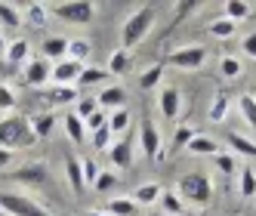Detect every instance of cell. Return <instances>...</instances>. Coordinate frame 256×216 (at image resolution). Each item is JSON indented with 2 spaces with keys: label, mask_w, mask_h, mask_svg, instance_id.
Wrapping results in <instances>:
<instances>
[{
  "label": "cell",
  "mask_w": 256,
  "mask_h": 216,
  "mask_svg": "<svg viewBox=\"0 0 256 216\" xmlns=\"http://www.w3.org/2000/svg\"><path fill=\"white\" fill-rule=\"evenodd\" d=\"M34 142H38V139H34V133H31L28 118L10 114V118L0 120V148H6V152H12V148H31Z\"/></svg>",
  "instance_id": "obj_1"
},
{
  "label": "cell",
  "mask_w": 256,
  "mask_h": 216,
  "mask_svg": "<svg viewBox=\"0 0 256 216\" xmlns=\"http://www.w3.org/2000/svg\"><path fill=\"white\" fill-rule=\"evenodd\" d=\"M154 25V6H139L130 19L124 22V31H120V50L130 52L133 46H139L145 40V34L152 31Z\"/></svg>",
  "instance_id": "obj_2"
},
{
  "label": "cell",
  "mask_w": 256,
  "mask_h": 216,
  "mask_svg": "<svg viewBox=\"0 0 256 216\" xmlns=\"http://www.w3.org/2000/svg\"><path fill=\"white\" fill-rule=\"evenodd\" d=\"M176 194L182 198V201H192L198 207H204V204H210V198H213V182H210L207 173L194 170V173H186V176L179 179Z\"/></svg>",
  "instance_id": "obj_3"
},
{
  "label": "cell",
  "mask_w": 256,
  "mask_h": 216,
  "mask_svg": "<svg viewBox=\"0 0 256 216\" xmlns=\"http://www.w3.org/2000/svg\"><path fill=\"white\" fill-rule=\"evenodd\" d=\"M0 210L6 216H52L46 207H40L34 198L22 192H0Z\"/></svg>",
  "instance_id": "obj_4"
},
{
  "label": "cell",
  "mask_w": 256,
  "mask_h": 216,
  "mask_svg": "<svg viewBox=\"0 0 256 216\" xmlns=\"http://www.w3.org/2000/svg\"><path fill=\"white\" fill-rule=\"evenodd\" d=\"M52 12L68 25H90L93 16H96V6L90 4V0H68V4H56Z\"/></svg>",
  "instance_id": "obj_5"
},
{
  "label": "cell",
  "mask_w": 256,
  "mask_h": 216,
  "mask_svg": "<svg viewBox=\"0 0 256 216\" xmlns=\"http://www.w3.org/2000/svg\"><path fill=\"white\" fill-rule=\"evenodd\" d=\"M207 62V50L200 46V44H188V46H179L173 50L170 56H167V65L173 68H182V71H194Z\"/></svg>",
  "instance_id": "obj_6"
},
{
  "label": "cell",
  "mask_w": 256,
  "mask_h": 216,
  "mask_svg": "<svg viewBox=\"0 0 256 216\" xmlns=\"http://www.w3.org/2000/svg\"><path fill=\"white\" fill-rule=\"evenodd\" d=\"M80 71H84L80 62H74V59H62V62H56V68L50 71V78L56 80V86H71V84H78Z\"/></svg>",
  "instance_id": "obj_7"
},
{
  "label": "cell",
  "mask_w": 256,
  "mask_h": 216,
  "mask_svg": "<svg viewBox=\"0 0 256 216\" xmlns=\"http://www.w3.org/2000/svg\"><path fill=\"white\" fill-rule=\"evenodd\" d=\"M158 108H160V114L167 120H176L179 112H182V93L176 86H164L160 96H158Z\"/></svg>",
  "instance_id": "obj_8"
},
{
  "label": "cell",
  "mask_w": 256,
  "mask_h": 216,
  "mask_svg": "<svg viewBox=\"0 0 256 216\" xmlns=\"http://www.w3.org/2000/svg\"><path fill=\"white\" fill-rule=\"evenodd\" d=\"M139 142H142V154L145 158H158L160 154V133L152 120H142V133H139Z\"/></svg>",
  "instance_id": "obj_9"
},
{
  "label": "cell",
  "mask_w": 256,
  "mask_h": 216,
  "mask_svg": "<svg viewBox=\"0 0 256 216\" xmlns=\"http://www.w3.org/2000/svg\"><path fill=\"white\" fill-rule=\"evenodd\" d=\"M108 160L118 167V170H126L133 164V146H130V139H120V142H114L112 148H108Z\"/></svg>",
  "instance_id": "obj_10"
},
{
  "label": "cell",
  "mask_w": 256,
  "mask_h": 216,
  "mask_svg": "<svg viewBox=\"0 0 256 216\" xmlns=\"http://www.w3.org/2000/svg\"><path fill=\"white\" fill-rule=\"evenodd\" d=\"M25 80H28V86H44L50 80V65H46V59H31L28 68H25Z\"/></svg>",
  "instance_id": "obj_11"
},
{
  "label": "cell",
  "mask_w": 256,
  "mask_h": 216,
  "mask_svg": "<svg viewBox=\"0 0 256 216\" xmlns=\"http://www.w3.org/2000/svg\"><path fill=\"white\" fill-rule=\"evenodd\" d=\"M124 99H126V90H124V86H105L102 93L96 96L99 108H112V112L124 108Z\"/></svg>",
  "instance_id": "obj_12"
},
{
  "label": "cell",
  "mask_w": 256,
  "mask_h": 216,
  "mask_svg": "<svg viewBox=\"0 0 256 216\" xmlns=\"http://www.w3.org/2000/svg\"><path fill=\"white\" fill-rule=\"evenodd\" d=\"M28 124H31V133H34V139H46V136L52 133V127H56V114H52V112L34 114V118H28Z\"/></svg>",
  "instance_id": "obj_13"
},
{
  "label": "cell",
  "mask_w": 256,
  "mask_h": 216,
  "mask_svg": "<svg viewBox=\"0 0 256 216\" xmlns=\"http://www.w3.org/2000/svg\"><path fill=\"white\" fill-rule=\"evenodd\" d=\"M19 182H31V186H46V164H28L19 173H12Z\"/></svg>",
  "instance_id": "obj_14"
},
{
  "label": "cell",
  "mask_w": 256,
  "mask_h": 216,
  "mask_svg": "<svg viewBox=\"0 0 256 216\" xmlns=\"http://www.w3.org/2000/svg\"><path fill=\"white\" fill-rule=\"evenodd\" d=\"M65 173H68V186L74 194H80L86 186H84V167H80V160L78 158H65Z\"/></svg>",
  "instance_id": "obj_15"
},
{
  "label": "cell",
  "mask_w": 256,
  "mask_h": 216,
  "mask_svg": "<svg viewBox=\"0 0 256 216\" xmlns=\"http://www.w3.org/2000/svg\"><path fill=\"white\" fill-rule=\"evenodd\" d=\"M46 16H50L46 6H40V4H28V6L22 10V25L40 28V25H46Z\"/></svg>",
  "instance_id": "obj_16"
},
{
  "label": "cell",
  "mask_w": 256,
  "mask_h": 216,
  "mask_svg": "<svg viewBox=\"0 0 256 216\" xmlns=\"http://www.w3.org/2000/svg\"><path fill=\"white\" fill-rule=\"evenodd\" d=\"M158 201H160V213H167V216H179L182 210H186V201H182L176 192H170V188H167V192H160Z\"/></svg>",
  "instance_id": "obj_17"
},
{
  "label": "cell",
  "mask_w": 256,
  "mask_h": 216,
  "mask_svg": "<svg viewBox=\"0 0 256 216\" xmlns=\"http://www.w3.org/2000/svg\"><path fill=\"white\" fill-rule=\"evenodd\" d=\"M136 204H133V198H112V201L105 204V213L108 216H136Z\"/></svg>",
  "instance_id": "obj_18"
},
{
  "label": "cell",
  "mask_w": 256,
  "mask_h": 216,
  "mask_svg": "<svg viewBox=\"0 0 256 216\" xmlns=\"http://www.w3.org/2000/svg\"><path fill=\"white\" fill-rule=\"evenodd\" d=\"M160 192H164V188H160L158 182H145V186H139L130 198H133V204H136V207H139V204H154L158 198H160Z\"/></svg>",
  "instance_id": "obj_19"
},
{
  "label": "cell",
  "mask_w": 256,
  "mask_h": 216,
  "mask_svg": "<svg viewBox=\"0 0 256 216\" xmlns=\"http://www.w3.org/2000/svg\"><path fill=\"white\" fill-rule=\"evenodd\" d=\"M186 152H192V154H207V158H213V154H219V146L210 139V136H194L188 146H186Z\"/></svg>",
  "instance_id": "obj_20"
},
{
  "label": "cell",
  "mask_w": 256,
  "mask_h": 216,
  "mask_svg": "<svg viewBox=\"0 0 256 216\" xmlns=\"http://www.w3.org/2000/svg\"><path fill=\"white\" fill-rule=\"evenodd\" d=\"M40 50H44V59H59L62 62L65 52H68V40L65 38H46Z\"/></svg>",
  "instance_id": "obj_21"
},
{
  "label": "cell",
  "mask_w": 256,
  "mask_h": 216,
  "mask_svg": "<svg viewBox=\"0 0 256 216\" xmlns=\"http://www.w3.org/2000/svg\"><path fill=\"white\" fill-rule=\"evenodd\" d=\"M62 127H65V133H68V139L74 142V146H80L84 142V136H86V130H84V120L78 118V114H65V120H62Z\"/></svg>",
  "instance_id": "obj_22"
},
{
  "label": "cell",
  "mask_w": 256,
  "mask_h": 216,
  "mask_svg": "<svg viewBox=\"0 0 256 216\" xmlns=\"http://www.w3.org/2000/svg\"><path fill=\"white\" fill-rule=\"evenodd\" d=\"M28 56H31V44H28V40H12V44H6V59H10L12 65L28 62Z\"/></svg>",
  "instance_id": "obj_23"
},
{
  "label": "cell",
  "mask_w": 256,
  "mask_h": 216,
  "mask_svg": "<svg viewBox=\"0 0 256 216\" xmlns=\"http://www.w3.org/2000/svg\"><path fill=\"white\" fill-rule=\"evenodd\" d=\"M250 12H253V10H250L247 0H228V4H226V19L234 22V25H238V22H244Z\"/></svg>",
  "instance_id": "obj_24"
},
{
  "label": "cell",
  "mask_w": 256,
  "mask_h": 216,
  "mask_svg": "<svg viewBox=\"0 0 256 216\" xmlns=\"http://www.w3.org/2000/svg\"><path fill=\"white\" fill-rule=\"evenodd\" d=\"M238 194H241V198H253V194H256V170L241 167V179H238Z\"/></svg>",
  "instance_id": "obj_25"
},
{
  "label": "cell",
  "mask_w": 256,
  "mask_h": 216,
  "mask_svg": "<svg viewBox=\"0 0 256 216\" xmlns=\"http://www.w3.org/2000/svg\"><path fill=\"white\" fill-rule=\"evenodd\" d=\"M228 105H232V99L226 93H216V99L210 105V124H222L226 114H228Z\"/></svg>",
  "instance_id": "obj_26"
},
{
  "label": "cell",
  "mask_w": 256,
  "mask_h": 216,
  "mask_svg": "<svg viewBox=\"0 0 256 216\" xmlns=\"http://www.w3.org/2000/svg\"><path fill=\"white\" fill-rule=\"evenodd\" d=\"M0 25L4 28H19L22 25V10L12 4H0Z\"/></svg>",
  "instance_id": "obj_27"
},
{
  "label": "cell",
  "mask_w": 256,
  "mask_h": 216,
  "mask_svg": "<svg viewBox=\"0 0 256 216\" xmlns=\"http://www.w3.org/2000/svg\"><path fill=\"white\" fill-rule=\"evenodd\" d=\"M108 133H126L130 130V112H126V108H118V112L108 118Z\"/></svg>",
  "instance_id": "obj_28"
},
{
  "label": "cell",
  "mask_w": 256,
  "mask_h": 216,
  "mask_svg": "<svg viewBox=\"0 0 256 216\" xmlns=\"http://www.w3.org/2000/svg\"><path fill=\"white\" fill-rule=\"evenodd\" d=\"M228 146H232L238 154H244V158H256V142L244 139L241 133H228Z\"/></svg>",
  "instance_id": "obj_29"
},
{
  "label": "cell",
  "mask_w": 256,
  "mask_h": 216,
  "mask_svg": "<svg viewBox=\"0 0 256 216\" xmlns=\"http://www.w3.org/2000/svg\"><path fill=\"white\" fill-rule=\"evenodd\" d=\"M102 80H108V71L93 65V68H84V71H80L78 86H96V84H102Z\"/></svg>",
  "instance_id": "obj_30"
},
{
  "label": "cell",
  "mask_w": 256,
  "mask_h": 216,
  "mask_svg": "<svg viewBox=\"0 0 256 216\" xmlns=\"http://www.w3.org/2000/svg\"><path fill=\"white\" fill-rule=\"evenodd\" d=\"M160 78H164V65H152V68H145L142 74H139V86L142 90H152V86L160 84Z\"/></svg>",
  "instance_id": "obj_31"
},
{
  "label": "cell",
  "mask_w": 256,
  "mask_h": 216,
  "mask_svg": "<svg viewBox=\"0 0 256 216\" xmlns=\"http://www.w3.org/2000/svg\"><path fill=\"white\" fill-rule=\"evenodd\" d=\"M78 90L74 86H52L50 90V102H56V105H65V102H78Z\"/></svg>",
  "instance_id": "obj_32"
},
{
  "label": "cell",
  "mask_w": 256,
  "mask_h": 216,
  "mask_svg": "<svg viewBox=\"0 0 256 216\" xmlns=\"http://www.w3.org/2000/svg\"><path fill=\"white\" fill-rule=\"evenodd\" d=\"M234 22H228V19H213L210 25H207V31L213 34V38H219V40H226V38H232V34H234Z\"/></svg>",
  "instance_id": "obj_33"
},
{
  "label": "cell",
  "mask_w": 256,
  "mask_h": 216,
  "mask_svg": "<svg viewBox=\"0 0 256 216\" xmlns=\"http://www.w3.org/2000/svg\"><path fill=\"white\" fill-rule=\"evenodd\" d=\"M126 65H130V52H124V50H118L114 52V56L112 59H108V78H112V74H124V71H126Z\"/></svg>",
  "instance_id": "obj_34"
},
{
  "label": "cell",
  "mask_w": 256,
  "mask_h": 216,
  "mask_svg": "<svg viewBox=\"0 0 256 216\" xmlns=\"http://www.w3.org/2000/svg\"><path fill=\"white\" fill-rule=\"evenodd\" d=\"M241 114H244V120L250 124V130L256 133V96H250V93L241 96Z\"/></svg>",
  "instance_id": "obj_35"
},
{
  "label": "cell",
  "mask_w": 256,
  "mask_h": 216,
  "mask_svg": "<svg viewBox=\"0 0 256 216\" xmlns=\"http://www.w3.org/2000/svg\"><path fill=\"white\" fill-rule=\"evenodd\" d=\"M219 74L222 78H241L244 74V68H241V59H234V56H226L222 62H219Z\"/></svg>",
  "instance_id": "obj_36"
},
{
  "label": "cell",
  "mask_w": 256,
  "mask_h": 216,
  "mask_svg": "<svg viewBox=\"0 0 256 216\" xmlns=\"http://www.w3.org/2000/svg\"><path fill=\"white\" fill-rule=\"evenodd\" d=\"M90 56V40L78 38V40H68V59H74V62H84Z\"/></svg>",
  "instance_id": "obj_37"
},
{
  "label": "cell",
  "mask_w": 256,
  "mask_h": 216,
  "mask_svg": "<svg viewBox=\"0 0 256 216\" xmlns=\"http://www.w3.org/2000/svg\"><path fill=\"white\" fill-rule=\"evenodd\" d=\"M194 136H198V133L192 130V124H179V130L173 133V148H176V152H179V148H186Z\"/></svg>",
  "instance_id": "obj_38"
},
{
  "label": "cell",
  "mask_w": 256,
  "mask_h": 216,
  "mask_svg": "<svg viewBox=\"0 0 256 216\" xmlns=\"http://www.w3.org/2000/svg\"><path fill=\"white\" fill-rule=\"evenodd\" d=\"M80 167H84V186H96V179H99V164L93 158H86V160H80Z\"/></svg>",
  "instance_id": "obj_39"
},
{
  "label": "cell",
  "mask_w": 256,
  "mask_h": 216,
  "mask_svg": "<svg viewBox=\"0 0 256 216\" xmlns=\"http://www.w3.org/2000/svg\"><path fill=\"white\" fill-rule=\"evenodd\" d=\"M105 124H108V118H105V112L99 108V112H93L86 120H84V130H90V133H96V130H105Z\"/></svg>",
  "instance_id": "obj_40"
},
{
  "label": "cell",
  "mask_w": 256,
  "mask_h": 216,
  "mask_svg": "<svg viewBox=\"0 0 256 216\" xmlns=\"http://www.w3.org/2000/svg\"><path fill=\"white\" fill-rule=\"evenodd\" d=\"M213 164H216V170H219V173H226V176H232V173H234V158H232V154H222V152L213 154Z\"/></svg>",
  "instance_id": "obj_41"
},
{
  "label": "cell",
  "mask_w": 256,
  "mask_h": 216,
  "mask_svg": "<svg viewBox=\"0 0 256 216\" xmlns=\"http://www.w3.org/2000/svg\"><path fill=\"white\" fill-rule=\"evenodd\" d=\"M93 112H99V102H96V99H78V112H74V114H78L80 120H86Z\"/></svg>",
  "instance_id": "obj_42"
},
{
  "label": "cell",
  "mask_w": 256,
  "mask_h": 216,
  "mask_svg": "<svg viewBox=\"0 0 256 216\" xmlns=\"http://www.w3.org/2000/svg\"><path fill=\"white\" fill-rule=\"evenodd\" d=\"M93 148L96 152H108V148H112V133H108V127L93 133Z\"/></svg>",
  "instance_id": "obj_43"
},
{
  "label": "cell",
  "mask_w": 256,
  "mask_h": 216,
  "mask_svg": "<svg viewBox=\"0 0 256 216\" xmlns=\"http://www.w3.org/2000/svg\"><path fill=\"white\" fill-rule=\"evenodd\" d=\"M194 10H198L194 0H179V4H176V19H173V25H179V22L186 19V16H192Z\"/></svg>",
  "instance_id": "obj_44"
},
{
  "label": "cell",
  "mask_w": 256,
  "mask_h": 216,
  "mask_svg": "<svg viewBox=\"0 0 256 216\" xmlns=\"http://www.w3.org/2000/svg\"><path fill=\"white\" fill-rule=\"evenodd\" d=\"M118 186V173H99V179H96V192H112Z\"/></svg>",
  "instance_id": "obj_45"
},
{
  "label": "cell",
  "mask_w": 256,
  "mask_h": 216,
  "mask_svg": "<svg viewBox=\"0 0 256 216\" xmlns=\"http://www.w3.org/2000/svg\"><path fill=\"white\" fill-rule=\"evenodd\" d=\"M0 108H4V112H12L16 108V93L6 84H0Z\"/></svg>",
  "instance_id": "obj_46"
},
{
  "label": "cell",
  "mask_w": 256,
  "mask_h": 216,
  "mask_svg": "<svg viewBox=\"0 0 256 216\" xmlns=\"http://www.w3.org/2000/svg\"><path fill=\"white\" fill-rule=\"evenodd\" d=\"M241 50L247 52V56H250V59H256V31H253V34H247V38H244V44H241Z\"/></svg>",
  "instance_id": "obj_47"
},
{
  "label": "cell",
  "mask_w": 256,
  "mask_h": 216,
  "mask_svg": "<svg viewBox=\"0 0 256 216\" xmlns=\"http://www.w3.org/2000/svg\"><path fill=\"white\" fill-rule=\"evenodd\" d=\"M10 164H12V152L0 148V170H4V167H10Z\"/></svg>",
  "instance_id": "obj_48"
},
{
  "label": "cell",
  "mask_w": 256,
  "mask_h": 216,
  "mask_svg": "<svg viewBox=\"0 0 256 216\" xmlns=\"http://www.w3.org/2000/svg\"><path fill=\"white\" fill-rule=\"evenodd\" d=\"M0 56H6V38H4V31H0Z\"/></svg>",
  "instance_id": "obj_49"
},
{
  "label": "cell",
  "mask_w": 256,
  "mask_h": 216,
  "mask_svg": "<svg viewBox=\"0 0 256 216\" xmlns=\"http://www.w3.org/2000/svg\"><path fill=\"white\" fill-rule=\"evenodd\" d=\"M84 216H108V213H102V210H86Z\"/></svg>",
  "instance_id": "obj_50"
},
{
  "label": "cell",
  "mask_w": 256,
  "mask_h": 216,
  "mask_svg": "<svg viewBox=\"0 0 256 216\" xmlns=\"http://www.w3.org/2000/svg\"><path fill=\"white\" fill-rule=\"evenodd\" d=\"M152 216H167V213H152Z\"/></svg>",
  "instance_id": "obj_51"
},
{
  "label": "cell",
  "mask_w": 256,
  "mask_h": 216,
  "mask_svg": "<svg viewBox=\"0 0 256 216\" xmlns=\"http://www.w3.org/2000/svg\"><path fill=\"white\" fill-rule=\"evenodd\" d=\"M0 216H6V213H4V210H0Z\"/></svg>",
  "instance_id": "obj_52"
}]
</instances>
